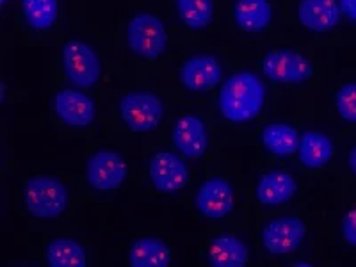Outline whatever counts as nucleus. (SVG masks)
Here are the masks:
<instances>
[{
  "mask_svg": "<svg viewBox=\"0 0 356 267\" xmlns=\"http://www.w3.org/2000/svg\"><path fill=\"white\" fill-rule=\"evenodd\" d=\"M339 6L346 24L356 29V0H339Z\"/></svg>",
  "mask_w": 356,
  "mask_h": 267,
  "instance_id": "obj_26",
  "label": "nucleus"
},
{
  "mask_svg": "<svg viewBox=\"0 0 356 267\" xmlns=\"http://www.w3.org/2000/svg\"><path fill=\"white\" fill-rule=\"evenodd\" d=\"M41 259L49 267H88L91 253L84 241L75 235L57 234L44 241Z\"/></svg>",
  "mask_w": 356,
  "mask_h": 267,
  "instance_id": "obj_23",
  "label": "nucleus"
},
{
  "mask_svg": "<svg viewBox=\"0 0 356 267\" xmlns=\"http://www.w3.org/2000/svg\"><path fill=\"white\" fill-rule=\"evenodd\" d=\"M15 2H17V0H0V9H2V15H8V11L11 8H15Z\"/></svg>",
  "mask_w": 356,
  "mask_h": 267,
  "instance_id": "obj_29",
  "label": "nucleus"
},
{
  "mask_svg": "<svg viewBox=\"0 0 356 267\" xmlns=\"http://www.w3.org/2000/svg\"><path fill=\"white\" fill-rule=\"evenodd\" d=\"M114 77L159 79L182 40L162 6L136 4L104 36Z\"/></svg>",
  "mask_w": 356,
  "mask_h": 267,
  "instance_id": "obj_1",
  "label": "nucleus"
},
{
  "mask_svg": "<svg viewBox=\"0 0 356 267\" xmlns=\"http://www.w3.org/2000/svg\"><path fill=\"white\" fill-rule=\"evenodd\" d=\"M18 203L29 219L57 222L68 218L75 207V193L61 175L40 171L25 175L18 186Z\"/></svg>",
  "mask_w": 356,
  "mask_h": 267,
  "instance_id": "obj_11",
  "label": "nucleus"
},
{
  "mask_svg": "<svg viewBox=\"0 0 356 267\" xmlns=\"http://www.w3.org/2000/svg\"><path fill=\"white\" fill-rule=\"evenodd\" d=\"M251 134L262 159L275 162L294 161L301 136V127L298 123L285 118H271L269 114L251 130Z\"/></svg>",
  "mask_w": 356,
  "mask_h": 267,
  "instance_id": "obj_19",
  "label": "nucleus"
},
{
  "mask_svg": "<svg viewBox=\"0 0 356 267\" xmlns=\"http://www.w3.org/2000/svg\"><path fill=\"white\" fill-rule=\"evenodd\" d=\"M346 170H348L349 177L356 182V141L351 143L346 152Z\"/></svg>",
  "mask_w": 356,
  "mask_h": 267,
  "instance_id": "obj_27",
  "label": "nucleus"
},
{
  "mask_svg": "<svg viewBox=\"0 0 356 267\" xmlns=\"http://www.w3.org/2000/svg\"><path fill=\"white\" fill-rule=\"evenodd\" d=\"M300 195L301 180L287 166V162L262 159L253 164L246 186L250 218L285 211L300 198Z\"/></svg>",
  "mask_w": 356,
  "mask_h": 267,
  "instance_id": "obj_10",
  "label": "nucleus"
},
{
  "mask_svg": "<svg viewBox=\"0 0 356 267\" xmlns=\"http://www.w3.org/2000/svg\"><path fill=\"white\" fill-rule=\"evenodd\" d=\"M246 50L232 43H184L159 81L175 104L207 106L222 79Z\"/></svg>",
  "mask_w": 356,
  "mask_h": 267,
  "instance_id": "obj_3",
  "label": "nucleus"
},
{
  "mask_svg": "<svg viewBox=\"0 0 356 267\" xmlns=\"http://www.w3.org/2000/svg\"><path fill=\"white\" fill-rule=\"evenodd\" d=\"M285 266H292V267H314V262L312 260L303 259V257H294V259L287 260Z\"/></svg>",
  "mask_w": 356,
  "mask_h": 267,
  "instance_id": "obj_28",
  "label": "nucleus"
},
{
  "mask_svg": "<svg viewBox=\"0 0 356 267\" xmlns=\"http://www.w3.org/2000/svg\"><path fill=\"white\" fill-rule=\"evenodd\" d=\"M335 139L328 132L314 127H303L300 136V146L296 152L294 161L303 171H323L335 159Z\"/></svg>",
  "mask_w": 356,
  "mask_h": 267,
  "instance_id": "obj_21",
  "label": "nucleus"
},
{
  "mask_svg": "<svg viewBox=\"0 0 356 267\" xmlns=\"http://www.w3.org/2000/svg\"><path fill=\"white\" fill-rule=\"evenodd\" d=\"M196 168L170 145L159 139L145 146L141 161L143 184L161 198H182L189 195L196 180Z\"/></svg>",
  "mask_w": 356,
  "mask_h": 267,
  "instance_id": "obj_12",
  "label": "nucleus"
},
{
  "mask_svg": "<svg viewBox=\"0 0 356 267\" xmlns=\"http://www.w3.org/2000/svg\"><path fill=\"white\" fill-rule=\"evenodd\" d=\"M56 68L59 72L57 81L93 93H102L113 82V63L104 36H95L77 22L59 34Z\"/></svg>",
  "mask_w": 356,
  "mask_h": 267,
  "instance_id": "obj_5",
  "label": "nucleus"
},
{
  "mask_svg": "<svg viewBox=\"0 0 356 267\" xmlns=\"http://www.w3.org/2000/svg\"><path fill=\"white\" fill-rule=\"evenodd\" d=\"M282 18L280 0H225L222 34L232 44L251 49L276 38Z\"/></svg>",
  "mask_w": 356,
  "mask_h": 267,
  "instance_id": "obj_9",
  "label": "nucleus"
},
{
  "mask_svg": "<svg viewBox=\"0 0 356 267\" xmlns=\"http://www.w3.org/2000/svg\"><path fill=\"white\" fill-rule=\"evenodd\" d=\"M218 127L207 106L175 104L162 141L186 157L195 168H209L218 157Z\"/></svg>",
  "mask_w": 356,
  "mask_h": 267,
  "instance_id": "obj_8",
  "label": "nucleus"
},
{
  "mask_svg": "<svg viewBox=\"0 0 356 267\" xmlns=\"http://www.w3.org/2000/svg\"><path fill=\"white\" fill-rule=\"evenodd\" d=\"M134 164L120 145L95 146L82 161V186L95 196H114L132 180Z\"/></svg>",
  "mask_w": 356,
  "mask_h": 267,
  "instance_id": "obj_15",
  "label": "nucleus"
},
{
  "mask_svg": "<svg viewBox=\"0 0 356 267\" xmlns=\"http://www.w3.org/2000/svg\"><path fill=\"white\" fill-rule=\"evenodd\" d=\"M102 91L104 127L116 139L152 145L164 134L175 100L159 79H122Z\"/></svg>",
  "mask_w": 356,
  "mask_h": 267,
  "instance_id": "obj_2",
  "label": "nucleus"
},
{
  "mask_svg": "<svg viewBox=\"0 0 356 267\" xmlns=\"http://www.w3.org/2000/svg\"><path fill=\"white\" fill-rule=\"evenodd\" d=\"M253 241L260 259L287 260L298 257L308 237V222L289 209L250 218Z\"/></svg>",
  "mask_w": 356,
  "mask_h": 267,
  "instance_id": "obj_13",
  "label": "nucleus"
},
{
  "mask_svg": "<svg viewBox=\"0 0 356 267\" xmlns=\"http://www.w3.org/2000/svg\"><path fill=\"white\" fill-rule=\"evenodd\" d=\"M339 235L346 246L356 250V205L349 207L348 211L340 216Z\"/></svg>",
  "mask_w": 356,
  "mask_h": 267,
  "instance_id": "obj_25",
  "label": "nucleus"
},
{
  "mask_svg": "<svg viewBox=\"0 0 356 267\" xmlns=\"http://www.w3.org/2000/svg\"><path fill=\"white\" fill-rule=\"evenodd\" d=\"M187 202L191 212L212 227L250 219L246 187L234 173L219 166V161L196 177Z\"/></svg>",
  "mask_w": 356,
  "mask_h": 267,
  "instance_id": "obj_6",
  "label": "nucleus"
},
{
  "mask_svg": "<svg viewBox=\"0 0 356 267\" xmlns=\"http://www.w3.org/2000/svg\"><path fill=\"white\" fill-rule=\"evenodd\" d=\"M161 6L182 43H205L222 33L225 0H162Z\"/></svg>",
  "mask_w": 356,
  "mask_h": 267,
  "instance_id": "obj_17",
  "label": "nucleus"
},
{
  "mask_svg": "<svg viewBox=\"0 0 356 267\" xmlns=\"http://www.w3.org/2000/svg\"><path fill=\"white\" fill-rule=\"evenodd\" d=\"M333 113L346 125L356 127V81H346L332 95Z\"/></svg>",
  "mask_w": 356,
  "mask_h": 267,
  "instance_id": "obj_24",
  "label": "nucleus"
},
{
  "mask_svg": "<svg viewBox=\"0 0 356 267\" xmlns=\"http://www.w3.org/2000/svg\"><path fill=\"white\" fill-rule=\"evenodd\" d=\"M276 91L262 77L248 50L222 79L207 109L219 132H248L271 114Z\"/></svg>",
  "mask_w": 356,
  "mask_h": 267,
  "instance_id": "obj_4",
  "label": "nucleus"
},
{
  "mask_svg": "<svg viewBox=\"0 0 356 267\" xmlns=\"http://www.w3.org/2000/svg\"><path fill=\"white\" fill-rule=\"evenodd\" d=\"M287 17L312 36H330L344 24L339 0H289Z\"/></svg>",
  "mask_w": 356,
  "mask_h": 267,
  "instance_id": "obj_20",
  "label": "nucleus"
},
{
  "mask_svg": "<svg viewBox=\"0 0 356 267\" xmlns=\"http://www.w3.org/2000/svg\"><path fill=\"white\" fill-rule=\"evenodd\" d=\"M125 262L130 267H170L175 262V248L164 235H136L127 244Z\"/></svg>",
  "mask_w": 356,
  "mask_h": 267,
  "instance_id": "obj_22",
  "label": "nucleus"
},
{
  "mask_svg": "<svg viewBox=\"0 0 356 267\" xmlns=\"http://www.w3.org/2000/svg\"><path fill=\"white\" fill-rule=\"evenodd\" d=\"M13 9L24 40L41 43L61 34L65 0H17Z\"/></svg>",
  "mask_w": 356,
  "mask_h": 267,
  "instance_id": "obj_18",
  "label": "nucleus"
},
{
  "mask_svg": "<svg viewBox=\"0 0 356 267\" xmlns=\"http://www.w3.org/2000/svg\"><path fill=\"white\" fill-rule=\"evenodd\" d=\"M248 56L276 95L301 93L314 86L319 73L316 59L307 50L276 38L248 49Z\"/></svg>",
  "mask_w": 356,
  "mask_h": 267,
  "instance_id": "obj_7",
  "label": "nucleus"
},
{
  "mask_svg": "<svg viewBox=\"0 0 356 267\" xmlns=\"http://www.w3.org/2000/svg\"><path fill=\"white\" fill-rule=\"evenodd\" d=\"M202 243L200 257L209 267H248L259 259L250 219L212 227Z\"/></svg>",
  "mask_w": 356,
  "mask_h": 267,
  "instance_id": "obj_16",
  "label": "nucleus"
},
{
  "mask_svg": "<svg viewBox=\"0 0 356 267\" xmlns=\"http://www.w3.org/2000/svg\"><path fill=\"white\" fill-rule=\"evenodd\" d=\"M49 111L59 130L73 136H89L104 127L102 93L57 81L49 95Z\"/></svg>",
  "mask_w": 356,
  "mask_h": 267,
  "instance_id": "obj_14",
  "label": "nucleus"
}]
</instances>
